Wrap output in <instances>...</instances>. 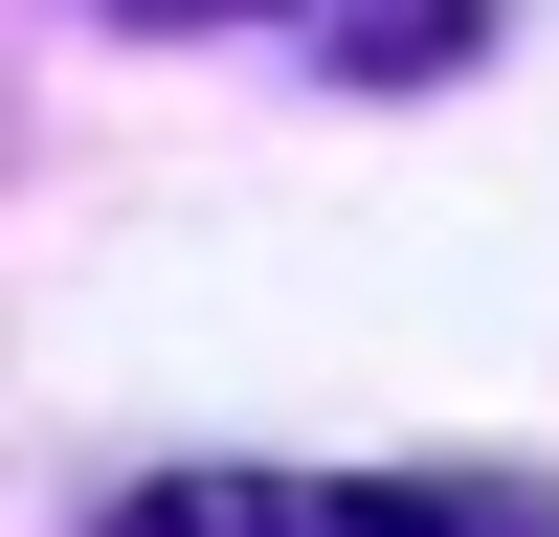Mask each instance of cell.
<instances>
[{
    "mask_svg": "<svg viewBox=\"0 0 559 537\" xmlns=\"http://www.w3.org/2000/svg\"><path fill=\"white\" fill-rule=\"evenodd\" d=\"M112 537H426L403 492H313V470H179V492H134Z\"/></svg>",
    "mask_w": 559,
    "mask_h": 537,
    "instance_id": "1",
    "label": "cell"
}]
</instances>
